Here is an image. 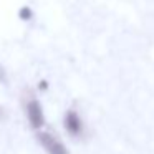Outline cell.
I'll list each match as a JSON object with an SVG mask.
<instances>
[{
    "mask_svg": "<svg viewBox=\"0 0 154 154\" xmlns=\"http://www.w3.org/2000/svg\"><path fill=\"white\" fill-rule=\"evenodd\" d=\"M63 129L73 139H81L86 134V123L75 108H68L63 113Z\"/></svg>",
    "mask_w": 154,
    "mask_h": 154,
    "instance_id": "obj_1",
    "label": "cell"
},
{
    "mask_svg": "<svg viewBox=\"0 0 154 154\" xmlns=\"http://www.w3.org/2000/svg\"><path fill=\"white\" fill-rule=\"evenodd\" d=\"M23 111L27 121L35 131H42V128L45 126V113L42 103L35 96H28L23 101Z\"/></svg>",
    "mask_w": 154,
    "mask_h": 154,
    "instance_id": "obj_2",
    "label": "cell"
},
{
    "mask_svg": "<svg viewBox=\"0 0 154 154\" xmlns=\"http://www.w3.org/2000/svg\"><path fill=\"white\" fill-rule=\"evenodd\" d=\"M37 141L43 151L47 154H70V151L66 149L65 143L53 133L48 131H38L37 133Z\"/></svg>",
    "mask_w": 154,
    "mask_h": 154,
    "instance_id": "obj_3",
    "label": "cell"
},
{
    "mask_svg": "<svg viewBox=\"0 0 154 154\" xmlns=\"http://www.w3.org/2000/svg\"><path fill=\"white\" fill-rule=\"evenodd\" d=\"M32 17H33V12H32V8L27 7V5H25V7H22L20 10H18V18H20V20L28 22Z\"/></svg>",
    "mask_w": 154,
    "mask_h": 154,
    "instance_id": "obj_4",
    "label": "cell"
},
{
    "mask_svg": "<svg viewBox=\"0 0 154 154\" xmlns=\"http://www.w3.org/2000/svg\"><path fill=\"white\" fill-rule=\"evenodd\" d=\"M38 88H40V90H47V88H48V83H47V81H40V83H38Z\"/></svg>",
    "mask_w": 154,
    "mask_h": 154,
    "instance_id": "obj_5",
    "label": "cell"
}]
</instances>
